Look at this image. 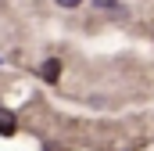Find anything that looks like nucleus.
Listing matches in <instances>:
<instances>
[{"label": "nucleus", "mask_w": 154, "mask_h": 151, "mask_svg": "<svg viewBox=\"0 0 154 151\" xmlns=\"http://www.w3.org/2000/svg\"><path fill=\"white\" fill-rule=\"evenodd\" d=\"M39 76H43L47 83H57V76H61V61H57V58H47V61L39 65Z\"/></svg>", "instance_id": "nucleus-1"}, {"label": "nucleus", "mask_w": 154, "mask_h": 151, "mask_svg": "<svg viewBox=\"0 0 154 151\" xmlns=\"http://www.w3.org/2000/svg\"><path fill=\"white\" fill-rule=\"evenodd\" d=\"M14 130H18V119H14V112L0 108V137H11Z\"/></svg>", "instance_id": "nucleus-2"}, {"label": "nucleus", "mask_w": 154, "mask_h": 151, "mask_svg": "<svg viewBox=\"0 0 154 151\" xmlns=\"http://www.w3.org/2000/svg\"><path fill=\"white\" fill-rule=\"evenodd\" d=\"M118 0H93V7H115Z\"/></svg>", "instance_id": "nucleus-3"}, {"label": "nucleus", "mask_w": 154, "mask_h": 151, "mask_svg": "<svg viewBox=\"0 0 154 151\" xmlns=\"http://www.w3.org/2000/svg\"><path fill=\"white\" fill-rule=\"evenodd\" d=\"M57 4H61V7H79L82 0H57Z\"/></svg>", "instance_id": "nucleus-4"}]
</instances>
